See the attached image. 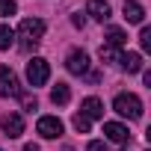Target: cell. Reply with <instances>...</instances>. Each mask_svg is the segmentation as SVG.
Returning a JSON list of instances; mask_svg holds the SVG:
<instances>
[{
	"label": "cell",
	"instance_id": "6da1fadb",
	"mask_svg": "<svg viewBox=\"0 0 151 151\" xmlns=\"http://www.w3.org/2000/svg\"><path fill=\"white\" fill-rule=\"evenodd\" d=\"M42 36H45V21H42V18H24V21H21L18 39H21V47H24V50L39 47Z\"/></svg>",
	"mask_w": 151,
	"mask_h": 151
},
{
	"label": "cell",
	"instance_id": "7a4b0ae2",
	"mask_svg": "<svg viewBox=\"0 0 151 151\" xmlns=\"http://www.w3.org/2000/svg\"><path fill=\"white\" fill-rule=\"evenodd\" d=\"M113 110H116L119 116H124V119H139V116H142V101H139L133 92H122V95H116Z\"/></svg>",
	"mask_w": 151,
	"mask_h": 151
},
{
	"label": "cell",
	"instance_id": "3957f363",
	"mask_svg": "<svg viewBox=\"0 0 151 151\" xmlns=\"http://www.w3.org/2000/svg\"><path fill=\"white\" fill-rule=\"evenodd\" d=\"M47 77H50V65H47V59L33 56V59L27 62V80H30V86H45Z\"/></svg>",
	"mask_w": 151,
	"mask_h": 151
},
{
	"label": "cell",
	"instance_id": "277c9868",
	"mask_svg": "<svg viewBox=\"0 0 151 151\" xmlns=\"http://www.w3.org/2000/svg\"><path fill=\"white\" fill-rule=\"evenodd\" d=\"M0 95L3 98H21V83L15 77V71L0 65Z\"/></svg>",
	"mask_w": 151,
	"mask_h": 151
},
{
	"label": "cell",
	"instance_id": "5b68a950",
	"mask_svg": "<svg viewBox=\"0 0 151 151\" xmlns=\"http://www.w3.org/2000/svg\"><path fill=\"white\" fill-rule=\"evenodd\" d=\"M36 130H39L45 139H56V136H62V122H59L56 116H42L39 124H36Z\"/></svg>",
	"mask_w": 151,
	"mask_h": 151
},
{
	"label": "cell",
	"instance_id": "8992f818",
	"mask_svg": "<svg viewBox=\"0 0 151 151\" xmlns=\"http://www.w3.org/2000/svg\"><path fill=\"white\" fill-rule=\"evenodd\" d=\"M65 68H68L71 74H86V71H89V56H86V50H71L68 59H65Z\"/></svg>",
	"mask_w": 151,
	"mask_h": 151
},
{
	"label": "cell",
	"instance_id": "52a82bcc",
	"mask_svg": "<svg viewBox=\"0 0 151 151\" xmlns=\"http://www.w3.org/2000/svg\"><path fill=\"white\" fill-rule=\"evenodd\" d=\"M0 127H3V133H6L9 139H18V136L24 133V119H21L18 113H9V116H3Z\"/></svg>",
	"mask_w": 151,
	"mask_h": 151
},
{
	"label": "cell",
	"instance_id": "ba28073f",
	"mask_svg": "<svg viewBox=\"0 0 151 151\" xmlns=\"http://www.w3.org/2000/svg\"><path fill=\"white\" fill-rule=\"evenodd\" d=\"M104 133H107V139H113V142H119V145L130 142V130H127L124 124H119V122H107V124H104Z\"/></svg>",
	"mask_w": 151,
	"mask_h": 151
},
{
	"label": "cell",
	"instance_id": "9c48e42d",
	"mask_svg": "<svg viewBox=\"0 0 151 151\" xmlns=\"http://www.w3.org/2000/svg\"><path fill=\"white\" fill-rule=\"evenodd\" d=\"M119 65H122L127 74H136V71H142V53L127 50V53H122V56H119Z\"/></svg>",
	"mask_w": 151,
	"mask_h": 151
},
{
	"label": "cell",
	"instance_id": "30bf717a",
	"mask_svg": "<svg viewBox=\"0 0 151 151\" xmlns=\"http://www.w3.org/2000/svg\"><path fill=\"white\" fill-rule=\"evenodd\" d=\"M122 12H124V21L127 24H142L145 21V9H142V3H136V0H127Z\"/></svg>",
	"mask_w": 151,
	"mask_h": 151
},
{
	"label": "cell",
	"instance_id": "8fae6325",
	"mask_svg": "<svg viewBox=\"0 0 151 151\" xmlns=\"http://www.w3.org/2000/svg\"><path fill=\"white\" fill-rule=\"evenodd\" d=\"M86 12L95 18V21H110V3L107 0H89V6H86Z\"/></svg>",
	"mask_w": 151,
	"mask_h": 151
},
{
	"label": "cell",
	"instance_id": "7c38bea8",
	"mask_svg": "<svg viewBox=\"0 0 151 151\" xmlns=\"http://www.w3.org/2000/svg\"><path fill=\"white\" fill-rule=\"evenodd\" d=\"M80 113H83L89 122H92V119H101V116H104V104H101L98 98H86L83 107H80Z\"/></svg>",
	"mask_w": 151,
	"mask_h": 151
},
{
	"label": "cell",
	"instance_id": "4fadbf2b",
	"mask_svg": "<svg viewBox=\"0 0 151 151\" xmlns=\"http://www.w3.org/2000/svg\"><path fill=\"white\" fill-rule=\"evenodd\" d=\"M50 101H53V104H59V107H62V104H68V101H71V89H68L65 83H56V86H53V92H50Z\"/></svg>",
	"mask_w": 151,
	"mask_h": 151
},
{
	"label": "cell",
	"instance_id": "5bb4252c",
	"mask_svg": "<svg viewBox=\"0 0 151 151\" xmlns=\"http://www.w3.org/2000/svg\"><path fill=\"white\" fill-rule=\"evenodd\" d=\"M15 45V30L6 27V24H0V50H9Z\"/></svg>",
	"mask_w": 151,
	"mask_h": 151
},
{
	"label": "cell",
	"instance_id": "9a60e30c",
	"mask_svg": "<svg viewBox=\"0 0 151 151\" xmlns=\"http://www.w3.org/2000/svg\"><path fill=\"white\" fill-rule=\"evenodd\" d=\"M124 42H127L124 30H119V27H110V30H107V45H113V47H122Z\"/></svg>",
	"mask_w": 151,
	"mask_h": 151
},
{
	"label": "cell",
	"instance_id": "2e32d148",
	"mask_svg": "<svg viewBox=\"0 0 151 151\" xmlns=\"http://www.w3.org/2000/svg\"><path fill=\"white\" fill-rule=\"evenodd\" d=\"M98 53H101V59H104V62H119V56H122V53H119V47H113V45H101V50H98Z\"/></svg>",
	"mask_w": 151,
	"mask_h": 151
},
{
	"label": "cell",
	"instance_id": "e0dca14e",
	"mask_svg": "<svg viewBox=\"0 0 151 151\" xmlns=\"http://www.w3.org/2000/svg\"><path fill=\"white\" fill-rule=\"evenodd\" d=\"M89 119L83 116V113H77V116H74V130H77V133H89Z\"/></svg>",
	"mask_w": 151,
	"mask_h": 151
},
{
	"label": "cell",
	"instance_id": "ac0fdd59",
	"mask_svg": "<svg viewBox=\"0 0 151 151\" xmlns=\"http://www.w3.org/2000/svg\"><path fill=\"white\" fill-rule=\"evenodd\" d=\"M18 6H15V0H0V18H6V15H15Z\"/></svg>",
	"mask_w": 151,
	"mask_h": 151
},
{
	"label": "cell",
	"instance_id": "d6986e66",
	"mask_svg": "<svg viewBox=\"0 0 151 151\" xmlns=\"http://www.w3.org/2000/svg\"><path fill=\"white\" fill-rule=\"evenodd\" d=\"M139 45H142V50H151V27H142V33H139Z\"/></svg>",
	"mask_w": 151,
	"mask_h": 151
},
{
	"label": "cell",
	"instance_id": "ffe728a7",
	"mask_svg": "<svg viewBox=\"0 0 151 151\" xmlns=\"http://www.w3.org/2000/svg\"><path fill=\"white\" fill-rule=\"evenodd\" d=\"M86 151H107V145H104V142H98V139H92V142L86 145Z\"/></svg>",
	"mask_w": 151,
	"mask_h": 151
},
{
	"label": "cell",
	"instance_id": "44dd1931",
	"mask_svg": "<svg viewBox=\"0 0 151 151\" xmlns=\"http://www.w3.org/2000/svg\"><path fill=\"white\" fill-rule=\"evenodd\" d=\"M71 21H74V27H83V24H86V18H83V15H80V12H77V15H74V18H71Z\"/></svg>",
	"mask_w": 151,
	"mask_h": 151
},
{
	"label": "cell",
	"instance_id": "7402d4cb",
	"mask_svg": "<svg viewBox=\"0 0 151 151\" xmlns=\"http://www.w3.org/2000/svg\"><path fill=\"white\" fill-rule=\"evenodd\" d=\"M24 107L27 110H36V98H24Z\"/></svg>",
	"mask_w": 151,
	"mask_h": 151
},
{
	"label": "cell",
	"instance_id": "603a6c76",
	"mask_svg": "<svg viewBox=\"0 0 151 151\" xmlns=\"http://www.w3.org/2000/svg\"><path fill=\"white\" fill-rule=\"evenodd\" d=\"M24 151H39V145H36V142H30V145H24Z\"/></svg>",
	"mask_w": 151,
	"mask_h": 151
},
{
	"label": "cell",
	"instance_id": "cb8c5ba5",
	"mask_svg": "<svg viewBox=\"0 0 151 151\" xmlns=\"http://www.w3.org/2000/svg\"><path fill=\"white\" fill-rule=\"evenodd\" d=\"M65 151H71V148H65Z\"/></svg>",
	"mask_w": 151,
	"mask_h": 151
}]
</instances>
